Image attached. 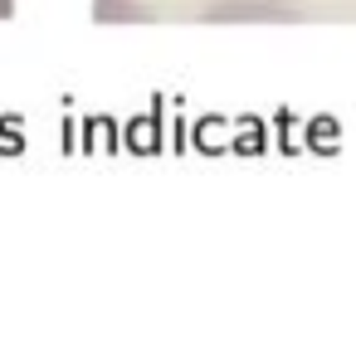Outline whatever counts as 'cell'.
Masks as SVG:
<instances>
[{
    "instance_id": "obj_1",
    "label": "cell",
    "mask_w": 356,
    "mask_h": 346,
    "mask_svg": "<svg viewBox=\"0 0 356 346\" xmlns=\"http://www.w3.org/2000/svg\"><path fill=\"white\" fill-rule=\"evenodd\" d=\"M205 25H298L307 20L302 6L293 0H215L200 10Z\"/></svg>"
},
{
    "instance_id": "obj_2",
    "label": "cell",
    "mask_w": 356,
    "mask_h": 346,
    "mask_svg": "<svg viewBox=\"0 0 356 346\" xmlns=\"http://www.w3.org/2000/svg\"><path fill=\"white\" fill-rule=\"evenodd\" d=\"M15 15V0H0V20H10Z\"/></svg>"
}]
</instances>
